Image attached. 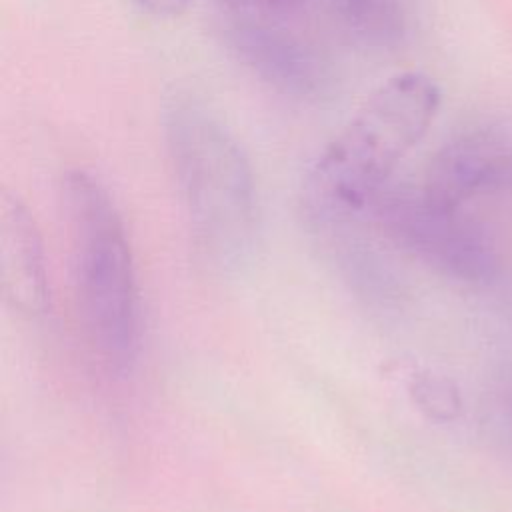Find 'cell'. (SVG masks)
<instances>
[{
  "instance_id": "6da1fadb",
  "label": "cell",
  "mask_w": 512,
  "mask_h": 512,
  "mask_svg": "<svg viewBox=\"0 0 512 512\" xmlns=\"http://www.w3.org/2000/svg\"><path fill=\"white\" fill-rule=\"evenodd\" d=\"M438 108L440 88L430 76L396 74L362 102L308 172V222L330 262L362 296H378L392 282L386 256L376 246L374 208Z\"/></svg>"
},
{
  "instance_id": "7a4b0ae2",
  "label": "cell",
  "mask_w": 512,
  "mask_h": 512,
  "mask_svg": "<svg viewBox=\"0 0 512 512\" xmlns=\"http://www.w3.org/2000/svg\"><path fill=\"white\" fill-rule=\"evenodd\" d=\"M162 132L200 258L240 270L258 240V196L250 162L224 122L190 92L162 106Z\"/></svg>"
},
{
  "instance_id": "3957f363",
  "label": "cell",
  "mask_w": 512,
  "mask_h": 512,
  "mask_svg": "<svg viewBox=\"0 0 512 512\" xmlns=\"http://www.w3.org/2000/svg\"><path fill=\"white\" fill-rule=\"evenodd\" d=\"M62 192L86 334L102 360L124 372L140 346V298L122 216L108 188L88 170L68 172Z\"/></svg>"
},
{
  "instance_id": "277c9868",
  "label": "cell",
  "mask_w": 512,
  "mask_h": 512,
  "mask_svg": "<svg viewBox=\"0 0 512 512\" xmlns=\"http://www.w3.org/2000/svg\"><path fill=\"white\" fill-rule=\"evenodd\" d=\"M378 232L430 268L464 284H488L498 274V252L480 222L466 210H444L418 190L380 196L374 208Z\"/></svg>"
},
{
  "instance_id": "5b68a950",
  "label": "cell",
  "mask_w": 512,
  "mask_h": 512,
  "mask_svg": "<svg viewBox=\"0 0 512 512\" xmlns=\"http://www.w3.org/2000/svg\"><path fill=\"white\" fill-rule=\"evenodd\" d=\"M512 188V140L496 128H472L432 158L418 192L444 210H464L478 196Z\"/></svg>"
},
{
  "instance_id": "8992f818",
  "label": "cell",
  "mask_w": 512,
  "mask_h": 512,
  "mask_svg": "<svg viewBox=\"0 0 512 512\" xmlns=\"http://www.w3.org/2000/svg\"><path fill=\"white\" fill-rule=\"evenodd\" d=\"M0 286L6 304L30 318L50 308V284L38 224L12 192L0 198Z\"/></svg>"
},
{
  "instance_id": "52a82bcc",
  "label": "cell",
  "mask_w": 512,
  "mask_h": 512,
  "mask_svg": "<svg viewBox=\"0 0 512 512\" xmlns=\"http://www.w3.org/2000/svg\"><path fill=\"white\" fill-rule=\"evenodd\" d=\"M232 44L242 62L276 88L292 94L314 90L316 60L290 34L258 22H240L232 30Z\"/></svg>"
},
{
  "instance_id": "ba28073f",
  "label": "cell",
  "mask_w": 512,
  "mask_h": 512,
  "mask_svg": "<svg viewBox=\"0 0 512 512\" xmlns=\"http://www.w3.org/2000/svg\"><path fill=\"white\" fill-rule=\"evenodd\" d=\"M342 10L356 32L378 44H390L404 32L400 0H342Z\"/></svg>"
},
{
  "instance_id": "9c48e42d",
  "label": "cell",
  "mask_w": 512,
  "mask_h": 512,
  "mask_svg": "<svg viewBox=\"0 0 512 512\" xmlns=\"http://www.w3.org/2000/svg\"><path fill=\"white\" fill-rule=\"evenodd\" d=\"M416 404L436 420H452L460 412L458 388L444 376L422 374L412 382Z\"/></svg>"
},
{
  "instance_id": "30bf717a",
  "label": "cell",
  "mask_w": 512,
  "mask_h": 512,
  "mask_svg": "<svg viewBox=\"0 0 512 512\" xmlns=\"http://www.w3.org/2000/svg\"><path fill=\"white\" fill-rule=\"evenodd\" d=\"M142 10L154 16H178L182 14L190 0H134Z\"/></svg>"
},
{
  "instance_id": "8fae6325",
  "label": "cell",
  "mask_w": 512,
  "mask_h": 512,
  "mask_svg": "<svg viewBox=\"0 0 512 512\" xmlns=\"http://www.w3.org/2000/svg\"><path fill=\"white\" fill-rule=\"evenodd\" d=\"M268 2H274V0H268Z\"/></svg>"
}]
</instances>
